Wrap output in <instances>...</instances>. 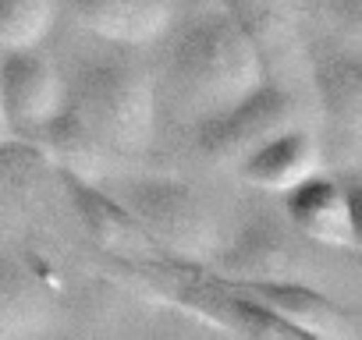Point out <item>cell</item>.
Masks as SVG:
<instances>
[{"label":"cell","mask_w":362,"mask_h":340,"mask_svg":"<svg viewBox=\"0 0 362 340\" xmlns=\"http://www.w3.org/2000/svg\"><path fill=\"white\" fill-rule=\"evenodd\" d=\"M270 82L256 43L224 11L196 18L170 50V99L181 121L206 124Z\"/></svg>","instance_id":"1"},{"label":"cell","mask_w":362,"mask_h":340,"mask_svg":"<svg viewBox=\"0 0 362 340\" xmlns=\"http://www.w3.org/2000/svg\"><path fill=\"white\" fill-rule=\"evenodd\" d=\"M64 107L117 156H139L156 131V89L146 71L117 61L75 68Z\"/></svg>","instance_id":"2"},{"label":"cell","mask_w":362,"mask_h":340,"mask_svg":"<svg viewBox=\"0 0 362 340\" xmlns=\"http://www.w3.org/2000/svg\"><path fill=\"white\" fill-rule=\"evenodd\" d=\"M114 199L124 202V210L153 238L163 259L192 262V266L217 259L221 248L217 224L206 202L189 185L170 178H139V181H124Z\"/></svg>","instance_id":"3"},{"label":"cell","mask_w":362,"mask_h":340,"mask_svg":"<svg viewBox=\"0 0 362 340\" xmlns=\"http://www.w3.org/2000/svg\"><path fill=\"white\" fill-rule=\"evenodd\" d=\"M291 124H298L295 99L284 89L267 82L256 92H249L242 103L224 110L221 117L196 124V138H199V149L206 159L224 163V166H238L252 149H259L267 138L281 135Z\"/></svg>","instance_id":"4"},{"label":"cell","mask_w":362,"mask_h":340,"mask_svg":"<svg viewBox=\"0 0 362 340\" xmlns=\"http://www.w3.org/2000/svg\"><path fill=\"white\" fill-rule=\"evenodd\" d=\"M0 107L15 138L36 135L64 110V78L61 71L36 54V47L11 50L0 61Z\"/></svg>","instance_id":"5"},{"label":"cell","mask_w":362,"mask_h":340,"mask_svg":"<svg viewBox=\"0 0 362 340\" xmlns=\"http://www.w3.org/2000/svg\"><path fill=\"white\" fill-rule=\"evenodd\" d=\"M57 178L86 227V234L93 238V245L128 266L135 262H156L163 259L160 248L153 245V238L139 227V220L124 210L121 199H114L110 192H103L96 181H86V178H75L68 170H57Z\"/></svg>","instance_id":"6"},{"label":"cell","mask_w":362,"mask_h":340,"mask_svg":"<svg viewBox=\"0 0 362 340\" xmlns=\"http://www.w3.org/2000/svg\"><path fill=\"white\" fill-rule=\"evenodd\" d=\"M284 213L291 227H298L305 238L327 245V248H344L355 252V217H351V192L344 188L341 178L327 174H309L302 185L284 192Z\"/></svg>","instance_id":"7"},{"label":"cell","mask_w":362,"mask_h":340,"mask_svg":"<svg viewBox=\"0 0 362 340\" xmlns=\"http://www.w3.org/2000/svg\"><path fill=\"white\" fill-rule=\"evenodd\" d=\"M231 284L242 287L263 308H270L298 336H313V340H351L355 336L351 315L302 280H277V284H238V280H231Z\"/></svg>","instance_id":"8"},{"label":"cell","mask_w":362,"mask_h":340,"mask_svg":"<svg viewBox=\"0 0 362 340\" xmlns=\"http://www.w3.org/2000/svg\"><path fill=\"white\" fill-rule=\"evenodd\" d=\"M78 25L107 43L142 47L160 40L174 22L170 0H71Z\"/></svg>","instance_id":"9"},{"label":"cell","mask_w":362,"mask_h":340,"mask_svg":"<svg viewBox=\"0 0 362 340\" xmlns=\"http://www.w3.org/2000/svg\"><path fill=\"white\" fill-rule=\"evenodd\" d=\"M320 170V145L309 131H302L298 124L284 128L281 135L267 138L259 149H252L242 163L238 174L259 188V192H291L295 185H302L309 174Z\"/></svg>","instance_id":"10"},{"label":"cell","mask_w":362,"mask_h":340,"mask_svg":"<svg viewBox=\"0 0 362 340\" xmlns=\"http://www.w3.org/2000/svg\"><path fill=\"white\" fill-rule=\"evenodd\" d=\"M228 280L238 284H277V280H298V259L288 238L270 220H252L242 227L238 241L217 255Z\"/></svg>","instance_id":"11"},{"label":"cell","mask_w":362,"mask_h":340,"mask_svg":"<svg viewBox=\"0 0 362 340\" xmlns=\"http://www.w3.org/2000/svg\"><path fill=\"white\" fill-rule=\"evenodd\" d=\"M313 82L330 128L355 145L362 128V68L355 50H320L313 57Z\"/></svg>","instance_id":"12"},{"label":"cell","mask_w":362,"mask_h":340,"mask_svg":"<svg viewBox=\"0 0 362 340\" xmlns=\"http://www.w3.org/2000/svg\"><path fill=\"white\" fill-rule=\"evenodd\" d=\"M54 301L47 284L29 266L0 255V340L40 336L54 322Z\"/></svg>","instance_id":"13"},{"label":"cell","mask_w":362,"mask_h":340,"mask_svg":"<svg viewBox=\"0 0 362 340\" xmlns=\"http://www.w3.org/2000/svg\"><path fill=\"white\" fill-rule=\"evenodd\" d=\"M33 145L43 149V156L57 166V170H68L75 178H86V181H96L103 170L110 166V149L64 107L50 124H43L36 135H29Z\"/></svg>","instance_id":"14"},{"label":"cell","mask_w":362,"mask_h":340,"mask_svg":"<svg viewBox=\"0 0 362 340\" xmlns=\"http://www.w3.org/2000/svg\"><path fill=\"white\" fill-rule=\"evenodd\" d=\"M224 8L256 43L263 64H270L274 57L284 61L298 57V29L291 0H228Z\"/></svg>","instance_id":"15"},{"label":"cell","mask_w":362,"mask_h":340,"mask_svg":"<svg viewBox=\"0 0 362 340\" xmlns=\"http://www.w3.org/2000/svg\"><path fill=\"white\" fill-rule=\"evenodd\" d=\"M54 0H0V47H40L54 25Z\"/></svg>","instance_id":"16"},{"label":"cell","mask_w":362,"mask_h":340,"mask_svg":"<svg viewBox=\"0 0 362 340\" xmlns=\"http://www.w3.org/2000/svg\"><path fill=\"white\" fill-rule=\"evenodd\" d=\"M330 18L348 40V50H355L362 32V0H330Z\"/></svg>","instance_id":"17"},{"label":"cell","mask_w":362,"mask_h":340,"mask_svg":"<svg viewBox=\"0 0 362 340\" xmlns=\"http://www.w3.org/2000/svg\"><path fill=\"white\" fill-rule=\"evenodd\" d=\"M15 135H11V128H8V117H4V107H0V149H4L8 142H11Z\"/></svg>","instance_id":"18"}]
</instances>
